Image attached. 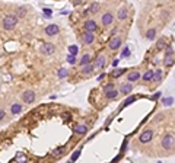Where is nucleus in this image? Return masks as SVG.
Returning <instances> with one entry per match:
<instances>
[{"instance_id":"nucleus-1","label":"nucleus","mask_w":175,"mask_h":163,"mask_svg":"<svg viewBox=\"0 0 175 163\" xmlns=\"http://www.w3.org/2000/svg\"><path fill=\"white\" fill-rule=\"evenodd\" d=\"M16 25H18V18L16 16H13V15H8V16L3 18V28H5L6 31L13 29Z\"/></svg>"},{"instance_id":"nucleus-2","label":"nucleus","mask_w":175,"mask_h":163,"mask_svg":"<svg viewBox=\"0 0 175 163\" xmlns=\"http://www.w3.org/2000/svg\"><path fill=\"white\" fill-rule=\"evenodd\" d=\"M40 51H41V54H44V56H51V54L56 51V47H54L51 42H44V44H41V47H40Z\"/></svg>"},{"instance_id":"nucleus-3","label":"nucleus","mask_w":175,"mask_h":163,"mask_svg":"<svg viewBox=\"0 0 175 163\" xmlns=\"http://www.w3.org/2000/svg\"><path fill=\"white\" fill-rule=\"evenodd\" d=\"M162 147L165 150H171L174 147V136L172 134H167L164 139H162Z\"/></svg>"},{"instance_id":"nucleus-4","label":"nucleus","mask_w":175,"mask_h":163,"mask_svg":"<svg viewBox=\"0 0 175 163\" xmlns=\"http://www.w3.org/2000/svg\"><path fill=\"white\" fill-rule=\"evenodd\" d=\"M22 101H24L25 104H32L34 101H35V92H32V90H25V92L22 93Z\"/></svg>"},{"instance_id":"nucleus-5","label":"nucleus","mask_w":175,"mask_h":163,"mask_svg":"<svg viewBox=\"0 0 175 163\" xmlns=\"http://www.w3.org/2000/svg\"><path fill=\"white\" fill-rule=\"evenodd\" d=\"M152 139H153V131H152V130L143 131L142 134H140V137H139L140 143H149Z\"/></svg>"},{"instance_id":"nucleus-6","label":"nucleus","mask_w":175,"mask_h":163,"mask_svg":"<svg viewBox=\"0 0 175 163\" xmlns=\"http://www.w3.org/2000/svg\"><path fill=\"white\" fill-rule=\"evenodd\" d=\"M58 32H60V28H58L56 24L48 25V26L45 28V34H47L48 37H54V35H57Z\"/></svg>"},{"instance_id":"nucleus-7","label":"nucleus","mask_w":175,"mask_h":163,"mask_svg":"<svg viewBox=\"0 0 175 163\" xmlns=\"http://www.w3.org/2000/svg\"><path fill=\"white\" fill-rule=\"evenodd\" d=\"M120 45H121V38L120 37H115V38H112V40L109 41V50H112V51H115V50L120 48Z\"/></svg>"},{"instance_id":"nucleus-8","label":"nucleus","mask_w":175,"mask_h":163,"mask_svg":"<svg viewBox=\"0 0 175 163\" xmlns=\"http://www.w3.org/2000/svg\"><path fill=\"white\" fill-rule=\"evenodd\" d=\"M112 22H114V15H112V13H109L108 12V13H105V15L102 16V24L105 25V26L111 25Z\"/></svg>"},{"instance_id":"nucleus-9","label":"nucleus","mask_w":175,"mask_h":163,"mask_svg":"<svg viewBox=\"0 0 175 163\" xmlns=\"http://www.w3.org/2000/svg\"><path fill=\"white\" fill-rule=\"evenodd\" d=\"M85 28H86V31H89V32H95L98 26H96V22L91 19V21H86V22H85Z\"/></svg>"},{"instance_id":"nucleus-10","label":"nucleus","mask_w":175,"mask_h":163,"mask_svg":"<svg viewBox=\"0 0 175 163\" xmlns=\"http://www.w3.org/2000/svg\"><path fill=\"white\" fill-rule=\"evenodd\" d=\"M104 66H105V57L99 56L93 63V69H104Z\"/></svg>"},{"instance_id":"nucleus-11","label":"nucleus","mask_w":175,"mask_h":163,"mask_svg":"<svg viewBox=\"0 0 175 163\" xmlns=\"http://www.w3.org/2000/svg\"><path fill=\"white\" fill-rule=\"evenodd\" d=\"M82 67H83V69H82V73L86 74V76H91V74L93 73V70H95V69H93V64H89V63L82 66Z\"/></svg>"},{"instance_id":"nucleus-12","label":"nucleus","mask_w":175,"mask_h":163,"mask_svg":"<svg viewBox=\"0 0 175 163\" xmlns=\"http://www.w3.org/2000/svg\"><path fill=\"white\" fill-rule=\"evenodd\" d=\"M131 90H133V86H131V83L128 82V83H125V85H123V86H121L120 92H121L123 95H128V93H130Z\"/></svg>"},{"instance_id":"nucleus-13","label":"nucleus","mask_w":175,"mask_h":163,"mask_svg":"<svg viewBox=\"0 0 175 163\" xmlns=\"http://www.w3.org/2000/svg\"><path fill=\"white\" fill-rule=\"evenodd\" d=\"M139 79H140V73H139V72H131V73H128V76H127V80L130 82V83L139 80Z\"/></svg>"},{"instance_id":"nucleus-14","label":"nucleus","mask_w":175,"mask_h":163,"mask_svg":"<svg viewBox=\"0 0 175 163\" xmlns=\"http://www.w3.org/2000/svg\"><path fill=\"white\" fill-rule=\"evenodd\" d=\"M93 40H95V37H93V34L89 32V31H86V34L83 35V41H85V44H92L93 42Z\"/></svg>"},{"instance_id":"nucleus-15","label":"nucleus","mask_w":175,"mask_h":163,"mask_svg":"<svg viewBox=\"0 0 175 163\" xmlns=\"http://www.w3.org/2000/svg\"><path fill=\"white\" fill-rule=\"evenodd\" d=\"M127 16H128L127 9H125V8H120V9H118V19H120V21H124V19H127Z\"/></svg>"},{"instance_id":"nucleus-16","label":"nucleus","mask_w":175,"mask_h":163,"mask_svg":"<svg viewBox=\"0 0 175 163\" xmlns=\"http://www.w3.org/2000/svg\"><path fill=\"white\" fill-rule=\"evenodd\" d=\"M21 111H22V105H21V104H13L12 108H10V112H12L13 115L21 114Z\"/></svg>"},{"instance_id":"nucleus-17","label":"nucleus","mask_w":175,"mask_h":163,"mask_svg":"<svg viewBox=\"0 0 175 163\" xmlns=\"http://www.w3.org/2000/svg\"><path fill=\"white\" fill-rule=\"evenodd\" d=\"M86 131H88V127H86V125H77V127L75 128V133L76 134H79V136L86 134Z\"/></svg>"},{"instance_id":"nucleus-18","label":"nucleus","mask_w":175,"mask_h":163,"mask_svg":"<svg viewBox=\"0 0 175 163\" xmlns=\"http://www.w3.org/2000/svg\"><path fill=\"white\" fill-rule=\"evenodd\" d=\"M172 63H174V54H168L164 60V64L168 67V66H172Z\"/></svg>"},{"instance_id":"nucleus-19","label":"nucleus","mask_w":175,"mask_h":163,"mask_svg":"<svg viewBox=\"0 0 175 163\" xmlns=\"http://www.w3.org/2000/svg\"><path fill=\"white\" fill-rule=\"evenodd\" d=\"M105 95H107L108 99H115L117 96H118V92H117L115 89H111V90H108V92H105Z\"/></svg>"},{"instance_id":"nucleus-20","label":"nucleus","mask_w":175,"mask_h":163,"mask_svg":"<svg viewBox=\"0 0 175 163\" xmlns=\"http://www.w3.org/2000/svg\"><path fill=\"white\" fill-rule=\"evenodd\" d=\"M146 38L149 41H153L156 38V31H155V29H149V31L146 32Z\"/></svg>"},{"instance_id":"nucleus-21","label":"nucleus","mask_w":175,"mask_h":163,"mask_svg":"<svg viewBox=\"0 0 175 163\" xmlns=\"http://www.w3.org/2000/svg\"><path fill=\"white\" fill-rule=\"evenodd\" d=\"M162 79V70L159 69L158 72H153V76H152V80L153 82H159Z\"/></svg>"},{"instance_id":"nucleus-22","label":"nucleus","mask_w":175,"mask_h":163,"mask_svg":"<svg viewBox=\"0 0 175 163\" xmlns=\"http://www.w3.org/2000/svg\"><path fill=\"white\" fill-rule=\"evenodd\" d=\"M125 73V69H117V70H114L112 73H111V76L112 77H120L121 74H124Z\"/></svg>"},{"instance_id":"nucleus-23","label":"nucleus","mask_w":175,"mask_h":163,"mask_svg":"<svg viewBox=\"0 0 175 163\" xmlns=\"http://www.w3.org/2000/svg\"><path fill=\"white\" fill-rule=\"evenodd\" d=\"M99 10V3H92L91 6H89V12L91 13H96Z\"/></svg>"},{"instance_id":"nucleus-24","label":"nucleus","mask_w":175,"mask_h":163,"mask_svg":"<svg viewBox=\"0 0 175 163\" xmlns=\"http://www.w3.org/2000/svg\"><path fill=\"white\" fill-rule=\"evenodd\" d=\"M91 61V56L89 54H85L83 57L80 58V66H85V64H88Z\"/></svg>"},{"instance_id":"nucleus-25","label":"nucleus","mask_w":175,"mask_h":163,"mask_svg":"<svg viewBox=\"0 0 175 163\" xmlns=\"http://www.w3.org/2000/svg\"><path fill=\"white\" fill-rule=\"evenodd\" d=\"M69 53L76 56V54L79 53V47H77V45H69Z\"/></svg>"},{"instance_id":"nucleus-26","label":"nucleus","mask_w":175,"mask_h":163,"mask_svg":"<svg viewBox=\"0 0 175 163\" xmlns=\"http://www.w3.org/2000/svg\"><path fill=\"white\" fill-rule=\"evenodd\" d=\"M152 76H153V70H147L143 74V80H152Z\"/></svg>"},{"instance_id":"nucleus-27","label":"nucleus","mask_w":175,"mask_h":163,"mask_svg":"<svg viewBox=\"0 0 175 163\" xmlns=\"http://www.w3.org/2000/svg\"><path fill=\"white\" fill-rule=\"evenodd\" d=\"M67 63H69V64H76V56L69 54V56H67Z\"/></svg>"},{"instance_id":"nucleus-28","label":"nucleus","mask_w":175,"mask_h":163,"mask_svg":"<svg viewBox=\"0 0 175 163\" xmlns=\"http://www.w3.org/2000/svg\"><path fill=\"white\" fill-rule=\"evenodd\" d=\"M79 156H80V150H77V152H75V153L72 155V159L69 160V163H72V162H75V160H77V159H79Z\"/></svg>"},{"instance_id":"nucleus-29","label":"nucleus","mask_w":175,"mask_h":163,"mask_svg":"<svg viewBox=\"0 0 175 163\" xmlns=\"http://www.w3.org/2000/svg\"><path fill=\"white\" fill-rule=\"evenodd\" d=\"M121 57H130V48L125 45L124 50H123V53H121Z\"/></svg>"},{"instance_id":"nucleus-30","label":"nucleus","mask_w":175,"mask_h":163,"mask_svg":"<svg viewBox=\"0 0 175 163\" xmlns=\"http://www.w3.org/2000/svg\"><path fill=\"white\" fill-rule=\"evenodd\" d=\"M66 76H67L66 69H60V70H58V77H60V79H63V77H66Z\"/></svg>"},{"instance_id":"nucleus-31","label":"nucleus","mask_w":175,"mask_h":163,"mask_svg":"<svg viewBox=\"0 0 175 163\" xmlns=\"http://www.w3.org/2000/svg\"><path fill=\"white\" fill-rule=\"evenodd\" d=\"M172 102H174V99L172 98H165L164 101H162V104L165 106H168V105H172Z\"/></svg>"},{"instance_id":"nucleus-32","label":"nucleus","mask_w":175,"mask_h":163,"mask_svg":"<svg viewBox=\"0 0 175 163\" xmlns=\"http://www.w3.org/2000/svg\"><path fill=\"white\" fill-rule=\"evenodd\" d=\"M64 152V147H58L57 149V152H53V156H58V155H61Z\"/></svg>"},{"instance_id":"nucleus-33","label":"nucleus","mask_w":175,"mask_h":163,"mask_svg":"<svg viewBox=\"0 0 175 163\" xmlns=\"http://www.w3.org/2000/svg\"><path fill=\"white\" fill-rule=\"evenodd\" d=\"M134 101H136V98H134V96H130V98H128V99H127V101L124 102V106H125V105H130V104H131V102H134Z\"/></svg>"},{"instance_id":"nucleus-34","label":"nucleus","mask_w":175,"mask_h":163,"mask_svg":"<svg viewBox=\"0 0 175 163\" xmlns=\"http://www.w3.org/2000/svg\"><path fill=\"white\" fill-rule=\"evenodd\" d=\"M44 15H45V18H51V10L50 9H44Z\"/></svg>"},{"instance_id":"nucleus-35","label":"nucleus","mask_w":175,"mask_h":163,"mask_svg":"<svg viewBox=\"0 0 175 163\" xmlns=\"http://www.w3.org/2000/svg\"><path fill=\"white\" fill-rule=\"evenodd\" d=\"M111 89H114V85L111 83V85H107L105 88H104V92H108V90H111Z\"/></svg>"},{"instance_id":"nucleus-36","label":"nucleus","mask_w":175,"mask_h":163,"mask_svg":"<svg viewBox=\"0 0 175 163\" xmlns=\"http://www.w3.org/2000/svg\"><path fill=\"white\" fill-rule=\"evenodd\" d=\"M19 10H21V12H19V15H21V16H25V15H26V9L25 8H21Z\"/></svg>"},{"instance_id":"nucleus-37","label":"nucleus","mask_w":175,"mask_h":163,"mask_svg":"<svg viewBox=\"0 0 175 163\" xmlns=\"http://www.w3.org/2000/svg\"><path fill=\"white\" fill-rule=\"evenodd\" d=\"M5 115H6V112H5L3 109H0V121H2V120L5 118Z\"/></svg>"},{"instance_id":"nucleus-38","label":"nucleus","mask_w":175,"mask_h":163,"mask_svg":"<svg viewBox=\"0 0 175 163\" xmlns=\"http://www.w3.org/2000/svg\"><path fill=\"white\" fill-rule=\"evenodd\" d=\"M102 79H105V73L99 74V76H98V79H96V80H98V82H101V80H102Z\"/></svg>"}]
</instances>
